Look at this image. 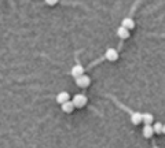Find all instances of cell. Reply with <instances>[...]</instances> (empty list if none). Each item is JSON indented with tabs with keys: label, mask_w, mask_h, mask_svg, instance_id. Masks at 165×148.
Wrapping results in <instances>:
<instances>
[{
	"label": "cell",
	"mask_w": 165,
	"mask_h": 148,
	"mask_svg": "<svg viewBox=\"0 0 165 148\" xmlns=\"http://www.w3.org/2000/svg\"><path fill=\"white\" fill-rule=\"evenodd\" d=\"M73 104H74V107H77V108H81V107H84L85 104H87L88 102V99H87V96L85 95H76L73 97Z\"/></svg>",
	"instance_id": "6da1fadb"
},
{
	"label": "cell",
	"mask_w": 165,
	"mask_h": 148,
	"mask_svg": "<svg viewBox=\"0 0 165 148\" xmlns=\"http://www.w3.org/2000/svg\"><path fill=\"white\" fill-rule=\"evenodd\" d=\"M76 84L80 86V88H87V86L91 84V78L84 74V75H81V77L76 78Z\"/></svg>",
	"instance_id": "7a4b0ae2"
},
{
	"label": "cell",
	"mask_w": 165,
	"mask_h": 148,
	"mask_svg": "<svg viewBox=\"0 0 165 148\" xmlns=\"http://www.w3.org/2000/svg\"><path fill=\"white\" fill-rule=\"evenodd\" d=\"M70 74L73 75L74 78L81 77V75H84V67H82L81 64H74V66L72 67V70H70Z\"/></svg>",
	"instance_id": "3957f363"
},
{
	"label": "cell",
	"mask_w": 165,
	"mask_h": 148,
	"mask_svg": "<svg viewBox=\"0 0 165 148\" xmlns=\"http://www.w3.org/2000/svg\"><path fill=\"white\" fill-rule=\"evenodd\" d=\"M105 58L109 60V62H116V60L118 59V52L114 48H109L105 52Z\"/></svg>",
	"instance_id": "277c9868"
},
{
	"label": "cell",
	"mask_w": 165,
	"mask_h": 148,
	"mask_svg": "<svg viewBox=\"0 0 165 148\" xmlns=\"http://www.w3.org/2000/svg\"><path fill=\"white\" fill-rule=\"evenodd\" d=\"M56 102H58L59 104H65L69 102V93H67L66 91H62L59 92L58 95H56Z\"/></svg>",
	"instance_id": "5b68a950"
},
{
	"label": "cell",
	"mask_w": 165,
	"mask_h": 148,
	"mask_svg": "<svg viewBox=\"0 0 165 148\" xmlns=\"http://www.w3.org/2000/svg\"><path fill=\"white\" fill-rule=\"evenodd\" d=\"M117 36L121 38V40H125V38H128L130 37V30L128 29H125L123 26H120L117 29Z\"/></svg>",
	"instance_id": "8992f818"
},
{
	"label": "cell",
	"mask_w": 165,
	"mask_h": 148,
	"mask_svg": "<svg viewBox=\"0 0 165 148\" xmlns=\"http://www.w3.org/2000/svg\"><path fill=\"white\" fill-rule=\"evenodd\" d=\"M131 122L134 125H139L141 122H143V114L142 113H132L131 115Z\"/></svg>",
	"instance_id": "52a82bcc"
},
{
	"label": "cell",
	"mask_w": 165,
	"mask_h": 148,
	"mask_svg": "<svg viewBox=\"0 0 165 148\" xmlns=\"http://www.w3.org/2000/svg\"><path fill=\"white\" fill-rule=\"evenodd\" d=\"M121 26L125 28V29H128V30H131V29L135 28V22H134V19H131V18H125V19H123Z\"/></svg>",
	"instance_id": "ba28073f"
},
{
	"label": "cell",
	"mask_w": 165,
	"mask_h": 148,
	"mask_svg": "<svg viewBox=\"0 0 165 148\" xmlns=\"http://www.w3.org/2000/svg\"><path fill=\"white\" fill-rule=\"evenodd\" d=\"M154 135V129L152 125H145V128H143V136L146 137V139H150Z\"/></svg>",
	"instance_id": "9c48e42d"
},
{
	"label": "cell",
	"mask_w": 165,
	"mask_h": 148,
	"mask_svg": "<svg viewBox=\"0 0 165 148\" xmlns=\"http://www.w3.org/2000/svg\"><path fill=\"white\" fill-rule=\"evenodd\" d=\"M74 104L73 102H67L65 104H62V111L63 113H66V114H70V113H73V110H74Z\"/></svg>",
	"instance_id": "30bf717a"
},
{
	"label": "cell",
	"mask_w": 165,
	"mask_h": 148,
	"mask_svg": "<svg viewBox=\"0 0 165 148\" xmlns=\"http://www.w3.org/2000/svg\"><path fill=\"white\" fill-rule=\"evenodd\" d=\"M153 121H154L153 114H150V113H145V114H143V122H145V125H152Z\"/></svg>",
	"instance_id": "8fae6325"
},
{
	"label": "cell",
	"mask_w": 165,
	"mask_h": 148,
	"mask_svg": "<svg viewBox=\"0 0 165 148\" xmlns=\"http://www.w3.org/2000/svg\"><path fill=\"white\" fill-rule=\"evenodd\" d=\"M153 129H154V133H162V129H164V125L161 124V122H156V124L153 125Z\"/></svg>",
	"instance_id": "7c38bea8"
},
{
	"label": "cell",
	"mask_w": 165,
	"mask_h": 148,
	"mask_svg": "<svg viewBox=\"0 0 165 148\" xmlns=\"http://www.w3.org/2000/svg\"><path fill=\"white\" fill-rule=\"evenodd\" d=\"M47 4H50V6H54V4H56V2H47Z\"/></svg>",
	"instance_id": "4fadbf2b"
},
{
	"label": "cell",
	"mask_w": 165,
	"mask_h": 148,
	"mask_svg": "<svg viewBox=\"0 0 165 148\" xmlns=\"http://www.w3.org/2000/svg\"><path fill=\"white\" fill-rule=\"evenodd\" d=\"M162 133H164V135H165V124H164V129H162Z\"/></svg>",
	"instance_id": "5bb4252c"
},
{
	"label": "cell",
	"mask_w": 165,
	"mask_h": 148,
	"mask_svg": "<svg viewBox=\"0 0 165 148\" xmlns=\"http://www.w3.org/2000/svg\"><path fill=\"white\" fill-rule=\"evenodd\" d=\"M154 148H158V147H154Z\"/></svg>",
	"instance_id": "9a60e30c"
}]
</instances>
